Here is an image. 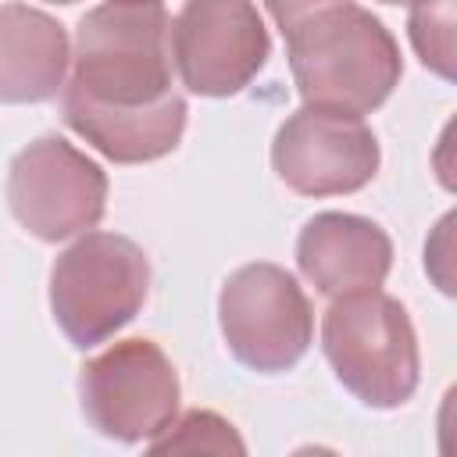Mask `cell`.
<instances>
[{
    "label": "cell",
    "mask_w": 457,
    "mask_h": 457,
    "mask_svg": "<svg viewBox=\"0 0 457 457\" xmlns=\"http://www.w3.org/2000/svg\"><path fill=\"white\" fill-rule=\"evenodd\" d=\"M168 36L161 0H107L79 18L61 114L114 164H146L182 143L189 111L171 82Z\"/></svg>",
    "instance_id": "cell-1"
},
{
    "label": "cell",
    "mask_w": 457,
    "mask_h": 457,
    "mask_svg": "<svg viewBox=\"0 0 457 457\" xmlns=\"http://www.w3.org/2000/svg\"><path fill=\"white\" fill-rule=\"evenodd\" d=\"M321 350L343 389L364 407L396 411L418 389V332L407 307L382 289L332 296L321 321Z\"/></svg>",
    "instance_id": "cell-3"
},
{
    "label": "cell",
    "mask_w": 457,
    "mask_h": 457,
    "mask_svg": "<svg viewBox=\"0 0 457 457\" xmlns=\"http://www.w3.org/2000/svg\"><path fill=\"white\" fill-rule=\"evenodd\" d=\"M325 4H336V0H264L268 14L275 18V25H278L282 32H289L296 21H303L307 14H314V11L325 7Z\"/></svg>",
    "instance_id": "cell-14"
},
{
    "label": "cell",
    "mask_w": 457,
    "mask_h": 457,
    "mask_svg": "<svg viewBox=\"0 0 457 457\" xmlns=\"http://www.w3.org/2000/svg\"><path fill=\"white\" fill-rule=\"evenodd\" d=\"M296 264L300 275L328 300L357 289H378L393 268V239L371 218L321 211L300 228Z\"/></svg>",
    "instance_id": "cell-10"
},
{
    "label": "cell",
    "mask_w": 457,
    "mask_h": 457,
    "mask_svg": "<svg viewBox=\"0 0 457 457\" xmlns=\"http://www.w3.org/2000/svg\"><path fill=\"white\" fill-rule=\"evenodd\" d=\"M168 39L171 61L196 96L243 93L271 54L253 0H186Z\"/></svg>",
    "instance_id": "cell-8"
},
{
    "label": "cell",
    "mask_w": 457,
    "mask_h": 457,
    "mask_svg": "<svg viewBox=\"0 0 457 457\" xmlns=\"http://www.w3.org/2000/svg\"><path fill=\"white\" fill-rule=\"evenodd\" d=\"M218 321L228 353L261 375L300 364L314 339V311L300 282L268 261L236 268L218 293Z\"/></svg>",
    "instance_id": "cell-5"
},
{
    "label": "cell",
    "mask_w": 457,
    "mask_h": 457,
    "mask_svg": "<svg viewBox=\"0 0 457 457\" xmlns=\"http://www.w3.org/2000/svg\"><path fill=\"white\" fill-rule=\"evenodd\" d=\"M86 421L118 443H150L179 414V371L154 339H121L79 375Z\"/></svg>",
    "instance_id": "cell-7"
},
{
    "label": "cell",
    "mask_w": 457,
    "mask_h": 457,
    "mask_svg": "<svg viewBox=\"0 0 457 457\" xmlns=\"http://www.w3.org/2000/svg\"><path fill=\"white\" fill-rule=\"evenodd\" d=\"M71 43L57 18L0 4V104H43L64 89Z\"/></svg>",
    "instance_id": "cell-11"
},
{
    "label": "cell",
    "mask_w": 457,
    "mask_h": 457,
    "mask_svg": "<svg viewBox=\"0 0 457 457\" xmlns=\"http://www.w3.org/2000/svg\"><path fill=\"white\" fill-rule=\"evenodd\" d=\"M7 207L43 243H61L100 225L107 211L104 168L61 136H39L11 157Z\"/></svg>",
    "instance_id": "cell-6"
},
{
    "label": "cell",
    "mask_w": 457,
    "mask_h": 457,
    "mask_svg": "<svg viewBox=\"0 0 457 457\" xmlns=\"http://www.w3.org/2000/svg\"><path fill=\"white\" fill-rule=\"evenodd\" d=\"M146 446L154 453H161V450H236V453H243L246 450L243 439L236 436V428L221 414H214V411H189V414H182L164 432H157Z\"/></svg>",
    "instance_id": "cell-13"
},
{
    "label": "cell",
    "mask_w": 457,
    "mask_h": 457,
    "mask_svg": "<svg viewBox=\"0 0 457 457\" xmlns=\"http://www.w3.org/2000/svg\"><path fill=\"white\" fill-rule=\"evenodd\" d=\"M282 36L296 93L311 107L371 114L400 86L403 57L393 32L353 0L325 4Z\"/></svg>",
    "instance_id": "cell-2"
},
{
    "label": "cell",
    "mask_w": 457,
    "mask_h": 457,
    "mask_svg": "<svg viewBox=\"0 0 457 457\" xmlns=\"http://www.w3.org/2000/svg\"><path fill=\"white\" fill-rule=\"evenodd\" d=\"M150 261L118 232H82L50 268V311L71 346L89 350L121 332L146 303Z\"/></svg>",
    "instance_id": "cell-4"
},
{
    "label": "cell",
    "mask_w": 457,
    "mask_h": 457,
    "mask_svg": "<svg viewBox=\"0 0 457 457\" xmlns=\"http://www.w3.org/2000/svg\"><path fill=\"white\" fill-rule=\"evenodd\" d=\"M378 4H396L400 7V4H411V0H378Z\"/></svg>",
    "instance_id": "cell-15"
},
{
    "label": "cell",
    "mask_w": 457,
    "mask_h": 457,
    "mask_svg": "<svg viewBox=\"0 0 457 457\" xmlns=\"http://www.w3.org/2000/svg\"><path fill=\"white\" fill-rule=\"evenodd\" d=\"M46 4H79V0H46Z\"/></svg>",
    "instance_id": "cell-16"
},
{
    "label": "cell",
    "mask_w": 457,
    "mask_h": 457,
    "mask_svg": "<svg viewBox=\"0 0 457 457\" xmlns=\"http://www.w3.org/2000/svg\"><path fill=\"white\" fill-rule=\"evenodd\" d=\"M407 32L421 64L443 79H453V0H411Z\"/></svg>",
    "instance_id": "cell-12"
},
{
    "label": "cell",
    "mask_w": 457,
    "mask_h": 457,
    "mask_svg": "<svg viewBox=\"0 0 457 457\" xmlns=\"http://www.w3.org/2000/svg\"><path fill=\"white\" fill-rule=\"evenodd\" d=\"M382 164L375 132L361 114L311 107L293 111L271 143L275 175L300 196H343L364 189Z\"/></svg>",
    "instance_id": "cell-9"
}]
</instances>
